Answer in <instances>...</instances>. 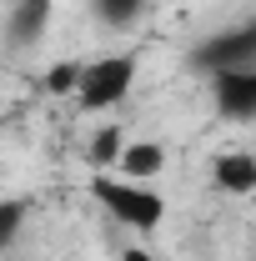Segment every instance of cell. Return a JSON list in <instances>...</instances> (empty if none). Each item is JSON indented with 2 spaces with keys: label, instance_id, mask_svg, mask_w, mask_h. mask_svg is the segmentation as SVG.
Returning a JSON list of instances; mask_svg holds the SVG:
<instances>
[{
  "label": "cell",
  "instance_id": "obj_9",
  "mask_svg": "<svg viewBox=\"0 0 256 261\" xmlns=\"http://www.w3.org/2000/svg\"><path fill=\"white\" fill-rule=\"evenodd\" d=\"M81 75H86V65L61 61V65L45 70V91H50V96H70V91H81Z\"/></svg>",
  "mask_w": 256,
  "mask_h": 261
},
{
  "label": "cell",
  "instance_id": "obj_12",
  "mask_svg": "<svg viewBox=\"0 0 256 261\" xmlns=\"http://www.w3.org/2000/svg\"><path fill=\"white\" fill-rule=\"evenodd\" d=\"M121 261H151V256H146V251H126Z\"/></svg>",
  "mask_w": 256,
  "mask_h": 261
},
{
  "label": "cell",
  "instance_id": "obj_2",
  "mask_svg": "<svg viewBox=\"0 0 256 261\" xmlns=\"http://www.w3.org/2000/svg\"><path fill=\"white\" fill-rule=\"evenodd\" d=\"M131 86H136V61L131 56H106V61L86 65L75 100H81V111H111L131 96Z\"/></svg>",
  "mask_w": 256,
  "mask_h": 261
},
{
  "label": "cell",
  "instance_id": "obj_4",
  "mask_svg": "<svg viewBox=\"0 0 256 261\" xmlns=\"http://www.w3.org/2000/svg\"><path fill=\"white\" fill-rule=\"evenodd\" d=\"M211 91H216V111L221 116H231V121L256 116V65L251 70H221L211 81Z\"/></svg>",
  "mask_w": 256,
  "mask_h": 261
},
{
  "label": "cell",
  "instance_id": "obj_3",
  "mask_svg": "<svg viewBox=\"0 0 256 261\" xmlns=\"http://www.w3.org/2000/svg\"><path fill=\"white\" fill-rule=\"evenodd\" d=\"M196 65L211 70V75H221V70H251L256 65V20L231 25V31L201 40L196 45Z\"/></svg>",
  "mask_w": 256,
  "mask_h": 261
},
{
  "label": "cell",
  "instance_id": "obj_7",
  "mask_svg": "<svg viewBox=\"0 0 256 261\" xmlns=\"http://www.w3.org/2000/svg\"><path fill=\"white\" fill-rule=\"evenodd\" d=\"M45 25H50V0H15V15H10V40L15 45L40 40Z\"/></svg>",
  "mask_w": 256,
  "mask_h": 261
},
{
  "label": "cell",
  "instance_id": "obj_6",
  "mask_svg": "<svg viewBox=\"0 0 256 261\" xmlns=\"http://www.w3.org/2000/svg\"><path fill=\"white\" fill-rule=\"evenodd\" d=\"M126 181H151V176H161L166 171V151H161L156 141H136V146H126L121 151V166H116Z\"/></svg>",
  "mask_w": 256,
  "mask_h": 261
},
{
  "label": "cell",
  "instance_id": "obj_10",
  "mask_svg": "<svg viewBox=\"0 0 256 261\" xmlns=\"http://www.w3.org/2000/svg\"><path fill=\"white\" fill-rule=\"evenodd\" d=\"M96 10H100L106 25H131V20L146 10V0H96Z\"/></svg>",
  "mask_w": 256,
  "mask_h": 261
},
{
  "label": "cell",
  "instance_id": "obj_5",
  "mask_svg": "<svg viewBox=\"0 0 256 261\" xmlns=\"http://www.w3.org/2000/svg\"><path fill=\"white\" fill-rule=\"evenodd\" d=\"M216 186L231 196H251L256 191V156H246V151H226V156H216Z\"/></svg>",
  "mask_w": 256,
  "mask_h": 261
},
{
  "label": "cell",
  "instance_id": "obj_8",
  "mask_svg": "<svg viewBox=\"0 0 256 261\" xmlns=\"http://www.w3.org/2000/svg\"><path fill=\"white\" fill-rule=\"evenodd\" d=\"M121 151H126V141H121V130H116V126L96 130V141H91V166H96V171L121 166Z\"/></svg>",
  "mask_w": 256,
  "mask_h": 261
},
{
  "label": "cell",
  "instance_id": "obj_11",
  "mask_svg": "<svg viewBox=\"0 0 256 261\" xmlns=\"http://www.w3.org/2000/svg\"><path fill=\"white\" fill-rule=\"evenodd\" d=\"M20 221H25V206H20V201H0V251L15 241Z\"/></svg>",
  "mask_w": 256,
  "mask_h": 261
},
{
  "label": "cell",
  "instance_id": "obj_1",
  "mask_svg": "<svg viewBox=\"0 0 256 261\" xmlns=\"http://www.w3.org/2000/svg\"><path fill=\"white\" fill-rule=\"evenodd\" d=\"M91 196H96L100 206L131 231H156L161 216H166V201H161L146 181H116V176H91Z\"/></svg>",
  "mask_w": 256,
  "mask_h": 261
}]
</instances>
